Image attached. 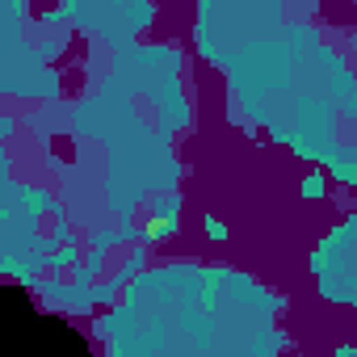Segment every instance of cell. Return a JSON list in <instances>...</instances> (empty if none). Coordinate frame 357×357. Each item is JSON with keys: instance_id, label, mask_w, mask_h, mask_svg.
Segmentation results:
<instances>
[{"instance_id": "obj_1", "label": "cell", "mask_w": 357, "mask_h": 357, "mask_svg": "<svg viewBox=\"0 0 357 357\" xmlns=\"http://www.w3.org/2000/svg\"><path fill=\"white\" fill-rule=\"evenodd\" d=\"M0 344H5V353H43V357L84 353V340L63 319L34 311V303L13 286H0Z\"/></svg>"}]
</instances>
